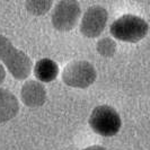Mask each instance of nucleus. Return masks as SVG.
<instances>
[{"label":"nucleus","instance_id":"obj_1","mask_svg":"<svg viewBox=\"0 0 150 150\" xmlns=\"http://www.w3.org/2000/svg\"><path fill=\"white\" fill-rule=\"evenodd\" d=\"M0 60L17 80H24L30 75L32 60L30 57L16 49L10 40L4 35H0Z\"/></svg>","mask_w":150,"mask_h":150},{"label":"nucleus","instance_id":"obj_2","mask_svg":"<svg viewBox=\"0 0 150 150\" xmlns=\"http://www.w3.org/2000/svg\"><path fill=\"white\" fill-rule=\"evenodd\" d=\"M149 25L143 18L139 16L127 15L121 16L111 25L110 32L116 40L129 43H137L141 41L148 33Z\"/></svg>","mask_w":150,"mask_h":150},{"label":"nucleus","instance_id":"obj_3","mask_svg":"<svg viewBox=\"0 0 150 150\" xmlns=\"http://www.w3.org/2000/svg\"><path fill=\"white\" fill-rule=\"evenodd\" d=\"M90 128L94 132L103 137H113L121 129L122 121L112 106L99 105L93 110L88 120Z\"/></svg>","mask_w":150,"mask_h":150},{"label":"nucleus","instance_id":"obj_4","mask_svg":"<svg viewBox=\"0 0 150 150\" xmlns=\"http://www.w3.org/2000/svg\"><path fill=\"white\" fill-rule=\"evenodd\" d=\"M97 72L95 67L83 60L72 61L68 63L62 72V80L67 86L75 88H87L95 83Z\"/></svg>","mask_w":150,"mask_h":150},{"label":"nucleus","instance_id":"obj_5","mask_svg":"<svg viewBox=\"0 0 150 150\" xmlns=\"http://www.w3.org/2000/svg\"><path fill=\"white\" fill-rule=\"evenodd\" d=\"M81 9L78 1L62 0L59 1L53 10L52 25L57 30H71L79 21Z\"/></svg>","mask_w":150,"mask_h":150},{"label":"nucleus","instance_id":"obj_6","mask_svg":"<svg viewBox=\"0 0 150 150\" xmlns=\"http://www.w3.org/2000/svg\"><path fill=\"white\" fill-rule=\"evenodd\" d=\"M108 18L107 10L102 6H91L83 14L80 23V32L89 38H98L106 26Z\"/></svg>","mask_w":150,"mask_h":150},{"label":"nucleus","instance_id":"obj_7","mask_svg":"<svg viewBox=\"0 0 150 150\" xmlns=\"http://www.w3.org/2000/svg\"><path fill=\"white\" fill-rule=\"evenodd\" d=\"M21 98L28 107H40L46 100V89L40 81H26L21 89Z\"/></svg>","mask_w":150,"mask_h":150},{"label":"nucleus","instance_id":"obj_8","mask_svg":"<svg viewBox=\"0 0 150 150\" xmlns=\"http://www.w3.org/2000/svg\"><path fill=\"white\" fill-rule=\"evenodd\" d=\"M19 111V103L15 95L5 89L0 88V124L14 119Z\"/></svg>","mask_w":150,"mask_h":150},{"label":"nucleus","instance_id":"obj_9","mask_svg":"<svg viewBox=\"0 0 150 150\" xmlns=\"http://www.w3.org/2000/svg\"><path fill=\"white\" fill-rule=\"evenodd\" d=\"M34 75L42 83H51L59 75V66L51 59H41L34 67Z\"/></svg>","mask_w":150,"mask_h":150},{"label":"nucleus","instance_id":"obj_10","mask_svg":"<svg viewBox=\"0 0 150 150\" xmlns=\"http://www.w3.org/2000/svg\"><path fill=\"white\" fill-rule=\"evenodd\" d=\"M27 11L35 16L45 15L52 7L51 0H28L25 2Z\"/></svg>","mask_w":150,"mask_h":150},{"label":"nucleus","instance_id":"obj_11","mask_svg":"<svg viewBox=\"0 0 150 150\" xmlns=\"http://www.w3.org/2000/svg\"><path fill=\"white\" fill-rule=\"evenodd\" d=\"M96 50L100 55H103L105 58H112L116 52V43L112 38H104L97 42Z\"/></svg>","mask_w":150,"mask_h":150},{"label":"nucleus","instance_id":"obj_12","mask_svg":"<svg viewBox=\"0 0 150 150\" xmlns=\"http://www.w3.org/2000/svg\"><path fill=\"white\" fill-rule=\"evenodd\" d=\"M5 78H6V70L2 64H0V85L4 83Z\"/></svg>","mask_w":150,"mask_h":150},{"label":"nucleus","instance_id":"obj_13","mask_svg":"<svg viewBox=\"0 0 150 150\" xmlns=\"http://www.w3.org/2000/svg\"><path fill=\"white\" fill-rule=\"evenodd\" d=\"M81 150H106L105 147H103V146H90V147H87V148H85V149H81Z\"/></svg>","mask_w":150,"mask_h":150}]
</instances>
